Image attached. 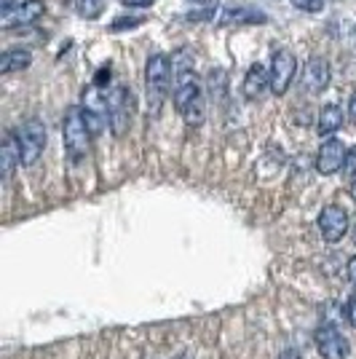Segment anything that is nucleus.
Returning a JSON list of instances; mask_svg holds the SVG:
<instances>
[{"instance_id":"obj_1","label":"nucleus","mask_w":356,"mask_h":359,"mask_svg":"<svg viewBox=\"0 0 356 359\" xmlns=\"http://www.w3.org/2000/svg\"><path fill=\"white\" fill-rule=\"evenodd\" d=\"M188 57L179 54L174 65V105H177L179 116L188 126H201L204 116H207V107H204V91L201 83L193 73V65H188Z\"/></svg>"},{"instance_id":"obj_2","label":"nucleus","mask_w":356,"mask_h":359,"mask_svg":"<svg viewBox=\"0 0 356 359\" xmlns=\"http://www.w3.org/2000/svg\"><path fill=\"white\" fill-rule=\"evenodd\" d=\"M174 65L166 54H153L145 65V91H148V110L150 116H158L163 107V100L169 94Z\"/></svg>"},{"instance_id":"obj_3","label":"nucleus","mask_w":356,"mask_h":359,"mask_svg":"<svg viewBox=\"0 0 356 359\" xmlns=\"http://www.w3.org/2000/svg\"><path fill=\"white\" fill-rule=\"evenodd\" d=\"M62 142H64V150H67L70 161H75V164L89 156L91 129L86 116H83V107H67L64 121H62Z\"/></svg>"},{"instance_id":"obj_4","label":"nucleus","mask_w":356,"mask_h":359,"mask_svg":"<svg viewBox=\"0 0 356 359\" xmlns=\"http://www.w3.org/2000/svg\"><path fill=\"white\" fill-rule=\"evenodd\" d=\"M104 113L110 121V129L116 137H123L132 126V91L126 89L123 83L113 86V91L104 97Z\"/></svg>"},{"instance_id":"obj_5","label":"nucleus","mask_w":356,"mask_h":359,"mask_svg":"<svg viewBox=\"0 0 356 359\" xmlns=\"http://www.w3.org/2000/svg\"><path fill=\"white\" fill-rule=\"evenodd\" d=\"M16 142L22 150V164L32 166L41 156H43L46 145H48V132H46L43 121L30 118L22 123V129L16 132Z\"/></svg>"},{"instance_id":"obj_6","label":"nucleus","mask_w":356,"mask_h":359,"mask_svg":"<svg viewBox=\"0 0 356 359\" xmlns=\"http://www.w3.org/2000/svg\"><path fill=\"white\" fill-rule=\"evenodd\" d=\"M297 73V60L292 51L287 48H276L273 51V60H271V91L276 97H282L289 91L292 81H295Z\"/></svg>"},{"instance_id":"obj_7","label":"nucleus","mask_w":356,"mask_h":359,"mask_svg":"<svg viewBox=\"0 0 356 359\" xmlns=\"http://www.w3.org/2000/svg\"><path fill=\"white\" fill-rule=\"evenodd\" d=\"M345 156H348V148L343 145L338 137H329L322 142V148H319V156H316V172L319 175H338L343 166H345Z\"/></svg>"},{"instance_id":"obj_8","label":"nucleus","mask_w":356,"mask_h":359,"mask_svg":"<svg viewBox=\"0 0 356 359\" xmlns=\"http://www.w3.org/2000/svg\"><path fill=\"white\" fill-rule=\"evenodd\" d=\"M319 231H322L324 241H329V244L341 241L348 233V212L338 207V204L324 207L322 215H319Z\"/></svg>"},{"instance_id":"obj_9","label":"nucleus","mask_w":356,"mask_h":359,"mask_svg":"<svg viewBox=\"0 0 356 359\" xmlns=\"http://www.w3.org/2000/svg\"><path fill=\"white\" fill-rule=\"evenodd\" d=\"M316 348L324 359H348L351 354V344L345 341V335H341V330L332 325L316 332Z\"/></svg>"},{"instance_id":"obj_10","label":"nucleus","mask_w":356,"mask_h":359,"mask_svg":"<svg viewBox=\"0 0 356 359\" xmlns=\"http://www.w3.org/2000/svg\"><path fill=\"white\" fill-rule=\"evenodd\" d=\"M43 11H46V6L41 0H25V3H19L8 16H3V27H6V30L27 27L32 22H38V19L43 16Z\"/></svg>"},{"instance_id":"obj_11","label":"nucleus","mask_w":356,"mask_h":359,"mask_svg":"<svg viewBox=\"0 0 356 359\" xmlns=\"http://www.w3.org/2000/svg\"><path fill=\"white\" fill-rule=\"evenodd\" d=\"M303 83L311 94H322L329 86V62L324 57H311L303 67Z\"/></svg>"},{"instance_id":"obj_12","label":"nucleus","mask_w":356,"mask_h":359,"mask_svg":"<svg viewBox=\"0 0 356 359\" xmlns=\"http://www.w3.org/2000/svg\"><path fill=\"white\" fill-rule=\"evenodd\" d=\"M271 89V70H266V65L254 62L252 67L244 75V97L247 100H260L266 91Z\"/></svg>"},{"instance_id":"obj_13","label":"nucleus","mask_w":356,"mask_h":359,"mask_svg":"<svg viewBox=\"0 0 356 359\" xmlns=\"http://www.w3.org/2000/svg\"><path fill=\"white\" fill-rule=\"evenodd\" d=\"M268 22L266 14H260L257 8H247V6H231L225 8L220 25H263Z\"/></svg>"},{"instance_id":"obj_14","label":"nucleus","mask_w":356,"mask_h":359,"mask_svg":"<svg viewBox=\"0 0 356 359\" xmlns=\"http://www.w3.org/2000/svg\"><path fill=\"white\" fill-rule=\"evenodd\" d=\"M341 126H343V107L341 105H332V102L322 107V113H319V123H316L319 135L329 140V137L335 135Z\"/></svg>"},{"instance_id":"obj_15","label":"nucleus","mask_w":356,"mask_h":359,"mask_svg":"<svg viewBox=\"0 0 356 359\" xmlns=\"http://www.w3.org/2000/svg\"><path fill=\"white\" fill-rule=\"evenodd\" d=\"M0 164H3V180L14 177L16 164H22V150H19V142H16V135H8L6 142H3V153H0Z\"/></svg>"},{"instance_id":"obj_16","label":"nucleus","mask_w":356,"mask_h":359,"mask_svg":"<svg viewBox=\"0 0 356 359\" xmlns=\"http://www.w3.org/2000/svg\"><path fill=\"white\" fill-rule=\"evenodd\" d=\"M30 62H32V54L27 48H8L3 54V60H0V70L3 73H19V70L30 67Z\"/></svg>"},{"instance_id":"obj_17","label":"nucleus","mask_w":356,"mask_h":359,"mask_svg":"<svg viewBox=\"0 0 356 359\" xmlns=\"http://www.w3.org/2000/svg\"><path fill=\"white\" fill-rule=\"evenodd\" d=\"M75 8L83 19H97L104 11V0H75Z\"/></svg>"},{"instance_id":"obj_18","label":"nucleus","mask_w":356,"mask_h":359,"mask_svg":"<svg viewBox=\"0 0 356 359\" xmlns=\"http://www.w3.org/2000/svg\"><path fill=\"white\" fill-rule=\"evenodd\" d=\"M142 22H145V16H118V19L110 25V30H113V32L132 30V27H139Z\"/></svg>"},{"instance_id":"obj_19","label":"nucleus","mask_w":356,"mask_h":359,"mask_svg":"<svg viewBox=\"0 0 356 359\" xmlns=\"http://www.w3.org/2000/svg\"><path fill=\"white\" fill-rule=\"evenodd\" d=\"M292 6L300 8V11H308V14H316L324 8V0H292Z\"/></svg>"},{"instance_id":"obj_20","label":"nucleus","mask_w":356,"mask_h":359,"mask_svg":"<svg viewBox=\"0 0 356 359\" xmlns=\"http://www.w3.org/2000/svg\"><path fill=\"white\" fill-rule=\"evenodd\" d=\"M343 172H345V175H351V177H356V145L354 148H348V156H345V166H343Z\"/></svg>"},{"instance_id":"obj_21","label":"nucleus","mask_w":356,"mask_h":359,"mask_svg":"<svg viewBox=\"0 0 356 359\" xmlns=\"http://www.w3.org/2000/svg\"><path fill=\"white\" fill-rule=\"evenodd\" d=\"M345 319L351 322V327H356V292L348 298V306H345Z\"/></svg>"},{"instance_id":"obj_22","label":"nucleus","mask_w":356,"mask_h":359,"mask_svg":"<svg viewBox=\"0 0 356 359\" xmlns=\"http://www.w3.org/2000/svg\"><path fill=\"white\" fill-rule=\"evenodd\" d=\"M126 8H148V6H153L156 0H121Z\"/></svg>"},{"instance_id":"obj_23","label":"nucleus","mask_w":356,"mask_h":359,"mask_svg":"<svg viewBox=\"0 0 356 359\" xmlns=\"http://www.w3.org/2000/svg\"><path fill=\"white\" fill-rule=\"evenodd\" d=\"M345 271H348V279H351V285L356 287V255L351 257V260H348V269H345Z\"/></svg>"},{"instance_id":"obj_24","label":"nucleus","mask_w":356,"mask_h":359,"mask_svg":"<svg viewBox=\"0 0 356 359\" xmlns=\"http://www.w3.org/2000/svg\"><path fill=\"white\" fill-rule=\"evenodd\" d=\"M348 116H351V121L356 123V91L351 94V100H348Z\"/></svg>"},{"instance_id":"obj_25","label":"nucleus","mask_w":356,"mask_h":359,"mask_svg":"<svg viewBox=\"0 0 356 359\" xmlns=\"http://www.w3.org/2000/svg\"><path fill=\"white\" fill-rule=\"evenodd\" d=\"M279 359H303V357L297 354L295 348H287V351H284V354H282V357H279Z\"/></svg>"},{"instance_id":"obj_26","label":"nucleus","mask_w":356,"mask_h":359,"mask_svg":"<svg viewBox=\"0 0 356 359\" xmlns=\"http://www.w3.org/2000/svg\"><path fill=\"white\" fill-rule=\"evenodd\" d=\"M351 198H354V201H356V177L351 180Z\"/></svg>"},{"instance_id":"obj_27","label":"nucleus","mask_w":356,"mask_h":359,"mask_svg":"<svg viewBox=\"0 0 356 359\" xmlns=\"http://www.w3.org/2000/svg\"><path fill=\"white\" fill-rule=\"evenodd\" d=\"M354 239H356V225H354Z\"/></svg>"}]
</instances>
